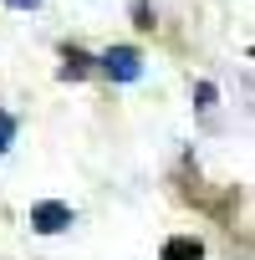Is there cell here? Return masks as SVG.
Segmentation results:
<instances>
[{
	"label": "cell",
	"mask_w": 255,
	"mask_h": 260,
	"mask_svg": "<svg viewBox=\"0 0 255 260\" xmlns=\"http://www.w3.org/2000/svg\"><path fill=\"white\" fill-rule=\"evenodd\" d=\"M102 72H107L112 82H133V77L143 72V56H138L133 46H112V51L102 56Z\"/></svg>",
	"instance_id": "obj_1"
},
{
	"label": "cell",
	"mask_w": 255,
	"mask_h": 260,
	"mask_svg": "<svg viewBox=\"0 0 255 260\" xmlns=\"http://www.w3.org/2000/svg\"><path fill=\"white\" fill-rule=\"evenodd\" d=\"M31 224H36L41 235H56V230H67V224H72V209H67V204H56V199H46V204H36V209H31Z\"/></svg>",
	"instance_id": "obj_2"
},
{
	"label": "cell",
	"mask_w": 255,
	"mask_h": 260,
	"mask_svg": "<svg viewBox=\"0 0 255 260\" xmlns=\"http://www.w3.org/2000/svg\"><path fill=\"white\" fill-rule=\"evenodd\" d=\"M164 260H204V245H199L194 235H174V240L164 245Z\"/></svg>",
	"instance_id": "obj_3"
},
{
	"label": "cell",
	"mask_w": 255,
	"mask_h": 260,
	"mask_svg": "<svg viewBox=\"0 0 255 260\" xmlns=\"http://www.w3.org/2000/svg\"><path fill=\"white\" fill-rule=\"evenodd\" d=\"M87 67H92V56H87V51H77V46H72L67 56H61V77H67V82H77V77H87Z\"/></svg>",
	"instance_id": "obj_4"
},
{
	"label": "cell",
	"mask_w": 255,
	"mask_h": 260,
	"mask_svg": "<svg viewBox=\"0 0 255 260\" xmlns=\"http://www.w3.org/2000/svg\"><path fill=\"white\" fill-rule=\"evenodd\" d=\"M11 138H16V117H11V112H0V153L11 148Z\"/></svg>",
	"instance_id": "obj_5"
},
{
	"label": "cell",
	"mask_w": 255,
	"mask_h": 260,
	"mask_svg": "<svg viewBox=\"0 0 255 260\" xmlns=\"http://www.w3.org/2000/svg\"><path fill=\"white\" fill-rule=\"evenodd\" d=\"M6 6H16V11H36L41 0H6Z\"/></svg>",
	"instance_id": "obj_6"
}]
</instances>
